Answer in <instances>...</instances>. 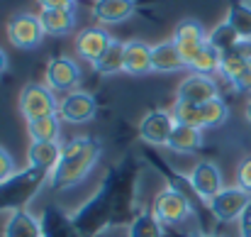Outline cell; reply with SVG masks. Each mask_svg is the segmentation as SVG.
I'll list each match as a JSON object with an SVG mask.
<instances>
[{"label":"cell","instance_id":"6da1fadb","mask_svg":"<svg viewBox=\"0 0 251 237\" xmlns=\"http://www.w3.org/2000/svg\"><path fill=\"white\" fill-rule=\"evenodd\" d=\"M102 154V145L95 137H76L69 145H64V152L59 157V164L54 166L49 176V186L54 191H66L81 183L93 171L98 159Z\"/></svg>","mask_w":251,"mask_h":237},{"label":"cell","instance_id":"7a4b0ae2","mask_svg":"<svg viewBox=\"0 0 251 237\" xmlns=\"http://www.w3.org/2000/svg\"><path fill=\"white\" fill-rule=\"evenodd\" d=\"M117 178H120L117 171H112L107 176V181L95 191V196L74 213V225L83 237L98 235L112 218V210L117 203Z\"/></svg>","mask_w":251,"mask_h":237},{"label":"cell","instance_id":"3957f363","mask_svg":"<svg viewBox=\"0 0 251 237\" xmlns=\"http://www.w3.org/2000/svg\"><path fill=\"white\" fill-rule=\"evenodd\" d=\"M49 176L51 174L39 166H25L15 171L10 178L0 183V213H15V210L27 208V203L49 181Z\"/></svg>","mask_w":251,"mask_h":237},{"label":"cell","instance_id":"277c9868","mask_svg":"<svg viewBox=\"0 0 251 237\" xmlns=\"http://www.w3.org/2000/svg\"><path fill=\"white\" fill-rule=\"evenodd\" d=\"M44 27L39 15L32 12H17L7 20V39L17 49H37L44 39Z\"/></svg>","mask_w":251,"mask_h":237},{"label":"cell","instance_id":"5b68a950","mask_svg":"<svg viewBox=\"0 0 251 237\" xmlns=\"http://www.w3.org/2000/svg\"><path fill=\"white\" fill-rule=\"evenodd\" d=\"M20 113L25 115V120H34V118H42V115L59 113L56 93L49 86H44V83L25 86L22 93H20Z\"/></svg>","mask_w":251,"mask_h":237},{"label":"cell","instance_id":"8992f818","mask_svg":"<svg viewBox=\"0 0 251 237\" xmlns=\"http://www.w3.org/2000/svg\"><path fill=\"white\" fill-rule=\"evenodd\" d=\"M249 203H251V193H247L239 186H227V188H222L207 203V208H210V213H212L215 220H220V223H234V220L242 218V213L247 210Z\"/></svg>","mask_w":251,"mask_h":237},{"label":"cell","instance_id":"52a82bcc","mask_svg":"<svg viewBox=\"0 0 251 237\" xmlns=\"http://www.w3.org/2000/svg\"><path fill=\"white\" fill-rule=\"evenodd\" d=\"M151 210H154V215H156L164 225H178V223H183V220L190 218L193 203H190V198H188L185 193H180V191L166 186L161 193H156Z\"/></svg>","mask_w":251,"mask_h":237},{"label":"cell","instance_id":"ba28073f","mask_svg":"<svg viewBox=\"0 0 251 237\" xmlns=\"http://www.w3.org/2000/svg\"><path fill=\"white\" fill-rule=\"evenodd\" d=\"M81 83V69L71 57H51L47 64V86L54 93H74Z\"/></svg>","mask_w":251,"mask_h":237},{"label":"cell","instance_id":"9c48e42d","mask_svg":"<svg viewBox=\"0 0 251 237\" xmlns=\"http://www.w3.org/2000/svg\"><path fill=\"white\" fill-rule=\"evenodd\" d=\"M188 181H190V186H193L195 198L202 201V203H210V201L225 188V186H222V171H220V166L212 164V161H198V164L190 169Z\"/></svg>","mask_w":251,"mask_h":237},{"label":"cell","instance_id":"30bf717a","mask_svg":"<svg viewBox=\"0 0 251 237\" xmlns=\"http://www.w3.org/2000/svg\"><path fill=\"white\" fill-rule=\"evenodd\" d=\"M176 130V120L171 110H149L139 122V137L154 147H168V140Z\"/></svg>","mask_w":251,"mask_h":237},{"label":"cell","instance_id":"8fae6325","mask_svg":"<svg viewBox=\"0 0 251 237\" xmlns=\"http://www.w3.org/2000/svg\"><path fill=\"white\" fill-rule=\"evenodd\" d=\"M98 113V103L90 93L85 90H74V93H66L61 100H59V118L64 122H71V125H83L88 120H93Z\"/></svg>","mask_w":251,"mask_h":237},{"label":"cell","instance_id":"7c38bea8","mask_svg":"<svg viewBox=\"0 0 251 237\" xmlns=\"http://www.w3.org/2000/svg\"><path fill=\"white\" fill-rule=\"evenodd\" d=\"M173 44L178 47V52H180V57H183V61H185V66L195 59V54L207 44V34H205V30H202V25L198 22V20H183V22H178V27L173 30Z\"/></svg>","mask_w":251,"mask_h":237},{"label":"cell","instance_id":"4fadbf2b","mask_svg":"<svg viewBox=\"0 0 251 237\" xmlns=\"http://www.w3.org/2000/svg\"><path fill=\"white\" fill-rule=\"evenodd\" d=\"M220 95V88L212 76H200V74H193L178 86V95L176 100L180 103H190V105H205L207 100L217 98Z\"/></svg>","mask_w":251,"mask_h":237},{"label":"cell","instance_id":"5bb4252c","mask_svg":"<svg viewBox=\"0 0 251 237\" xmlns=\"http://www.w3.org/2000/svg\"><path fill=\"white\" fill-rule=\"evenodd\" d=\"M112 39L115 37L107 30H102V27H88L83 32H78V37H76V52L88 64H95L107 52V47L112 44Z\"/></svg>","mask_w":251,"mask_h":237},{"label":"cell","instance_id":"9a60e30c","mask_svg":"<svg viewBox=\"0 0 251 237\" xmlns=\"http://www.w3.org/2000/svg\"><path fill=\"white\" fill-rule=\"evenodd\" d=\"M151 71H154L151 47L147 42H139V39L125 42V74H129V76H147Z\"/></svg>","mask_w":251,"mask_h":237},{"label":"cell","instance_id":"2e32d148","mask_svg":"<svg viewBox=\"0 0 251 237\" xmlns=\"http://www.w3.org/2000/svg\"><path fill=\"white\" fill-rule=\"evenodd\" d=\"M137 10L134 0H95L93 2V17L102 25H120L129 20Z\"/></svg>","mask_w":251,"mask_h":237},{"label":"cell","instance_id":"e0dca14e","mask_svg":"<svg viewBox=\"0 0 251 237\" xmlns=\"http://www.w3.org/2000/svg\"><path fill=\"white\" fill-rule=\"evenodd\" d=\"M39 220H42V237H83L76 230L74 218L64 215V210L56 206H49Z\"/></svg>","mask_w":251,"mask_h":237},{"label":"cell","instance_id":"ac0fdd59","mask_svg":"<svg viewBox=\"0 0 251 237\" xmlns=\"http://www.w3.org/2000/svg\"><path fill=\"white\" fill-rule=\"evenodd\" d=\"M39 20H42L44 32L51 37H64V34L74 32V27H76V12L64 10V7H44L39 12Z\"/></svg>","mask_w":251,"mask_h":237},{"label":"cell","instance_id":"d6986e66","mask_svg":"<svg viewBox=\"0 0 251 237\" xmlns=\"http://www.w3.org/2000/svg\"><path fill=\"white\" fill-rule=\"evenodd\" d=\"M2 237H42V220L27 208L10 213Z\"/></svg>","mask_w":251,"mask_h":237},{"label":"cell","instance_id":"ffe728a7","mask_svg":"<svg viewBox=\"0 0 251 237\" xmlns=\"http://www.w3.org/2000/svg\"><path fill=\"white\" fill-rule=\"evenodd\" d=\"M151 64H154L156 74H176L180 69H188L180 52H178V47L173 44V39L151 47Z\"/></svg>","mask_w":251,"mask_h":237},{"label":"cell","instance_id":"44dd1931","mask_svg":"<svg viewBox=\"0 0 251 237\" xmlns=\"http://www.w3.org/2000/svg\"><path fill=\"white\" fill-rule=\"evenodd\" d=\"M202 147V130L200 127H190V125H176L171 140H168V149L176 154H193Z\"/></svg>","mask_w":251,"mask_h":237},{"label":"cell","instance_id":"7402d4cb","mask_svg":"<svg viewBox=\"0 0 251 237\" xmlns=\"http://www.w3.org/2000/svg\"><path fill=\"white\" fill-rule=\"evenodd\" d=\"M27 132H29L32 142H59V135H61V118H59V113L27 120Z\"/></svg>","mask_w":251,"mask_h":237},{"label":"cell","instance_id":"603a6c76","mask_svg":"<svg viewBox=\"0 0 251 237\" xmlns=\"http://www.w3.org/2000/svg\"><path fill=\"white\" fill-rule=\"evenodd\" d=\"M225 22L237 32V37L242 39V44H249L251 42V2H244V0L232 2L229 10H227Z\"/></svg>","mask_w":251,"mask_h":237},{"label":"cell","instance_id":"cb8c5ba5","mask_svg":"<svg viewBox=\"0 0 251 237\" xmlns=\"http://www.w3.org/2000/svg\"><path fill=\"white\" fill-rule=\"evenodd\" d=\"M61 152H64V147L59 142H32L29 149H27L29 166H39V169H47L51 174L54 166L59 164Z\"/></svg>","mask_w":251,"mask_h":237},{"label":"cell","instance_id":"d4e9b609","mask_svg":"<svg viewBox=\"0 0 251 237\" xmlns=\"http://www.w3.org/2000/svg\"><path fill=\"white\" fill-rule=\"evenodd\" d=\"M95 74L100 76H115L120 71H125V42L112 39V44L107 47V52L93 64Z\"/></svg>","mask_w":251,"mask_h":237},{"label":"cell","instance_id":"484cf974","mask_svg":"<svg viewBox=\"0 0 251 237\" xmlns=\"http://www.w3.org/2000/svg\"><path fill=\"white\" fill-rule=\"evenodd\" d=\"M164 223L154 215V210H142L127 228V237H164Z\"/></svg>","mask_w":251,"mask_h":237},{"label":"cell","instance_id":"4316f807","mask_svg":"<svg viewBox=\"0 0 251 237\" xmlns=\"http://www.w3.org/2000/svg\"><path fill=\"white\" fill-rule=\"evenodd\" d=\"M220 64H222V54H220L215 47L205 44V47L195 54V59L188 64V69H190L193 74H200V76H212V74L220 71Z\"/></svg>","mask_w":251,"mask_h":237},{"label":"cell","instance_id":"83f0119b","mask_svg":"<svg viewBox=\"0 0 251 237\" xmlns=\"http://www.w3.org/2000/svg\"><path fill=\"white\" fill-rule=\"evenodd\" d=\"M200 118H202V130L205 127H220V125H225L229 120V108L217 95V98L207 100L205 105H200Z\"/></svg>","mask_w":251,"mask_h":237},{"label":"cell","instance_id":"f1b7e54d","mask_svg":"<svg viewBox=\"0 0 251 237\" xmlns=\"http://www.w3.org/2000/svg\"><path fill=\"white\" fill-rule=\"evenodd\" d=\"M207 44L215 47L220 54H227V52L237 49V47L242 44V39L237 37V32H234L227 22H222V25H217V27L207 34Z\"/></svg>","mask_w":251,"mask_h":237},{"label":"cell","instance_id":"f546056e","mask_svg":"<svg viewBox=\"0 0 251 237\" xmlns=\"http://www.w3.org/2000/svg\"><path fill=\"white\" fill-rule=\"evenodd\" d=\"M251 54H244L239 47L237 49H232V52H227V54H222V64H220V74L225 76V79L232 81L237 79L239 74H242V69L247 66V61H249Z\"/></svg>","mask_w":251,"mask_h":237},{"label":"cell","instance_id":"4dcf8cb0","mask_svg":"<svg viewBox=\"0 0 251 237\" xmlns=\"http://www.w3.org/2000/svg\"><path fill=\"white\" fill-rule=\"evenodd\" d=\"M173 120L176 125H190V127H200L202 130V118H200V105H190V103H180L176 100L173 108Z\"/></svg>","mask_w":251,"mask_h":237},{"label":"cell","instance_id":"1f68e13d","mask_svg":"<svg viewBox=\"0 0 251 237\" xmlns=\"http://www.w3.org/2000/svg\"><path fill=\"white\" fill-rule=\"evenodd\" d=\"M15 171H17V166H15L12 154H10L5 147H0V183H2L5 178H10Z\"/></svg>","mask_w":251,"mask_h":237},{"label":"cell","instance_id":"d6a6232c","mask_svg":"<svg viewBox=\"0 0 251 237\" xmlns=\"http://www.w3.org/2000/svg\"><path fill=\"white\" fill-rule=\"evenodd\" d=\"M237 186L244 188L247 193H251V157H247L239 164V171H237Z\"/></svg>","mask_w":251,"mask_h":237},{"label":"cell","instance_id":"836d02e7","mask_svg":"<svg viewBox=\"0 0 251 237\" xmlns=\"http://www.w3.org/2000/svg\"><path fill=\"white\" fill-rule=\"evenodd\" d=\"M232 86L239 93H251V57H249V61H247V66L242 69V74L232 81Z\"/></svg>","mask_w":251,"mask_h":237},{"label":"cell","instance_id":"e575fe53","mask_svg":"<svg viewBox=\"0 0 251 237\" xmlns=\"http://www.w3.org/2000/svg\"><path fill=\"white\" fill-rule=\"evenodd\" d=\"M237 223H239V237H251V203L247 206V210L242 213V218Z\"/></svg>","mask_w":251,"mask_h":237},{"label":"cell","instance_id":"d590c367","mask_svg":"<svg viewBox=\"0 0 251 237\" xmlns=\"http://www.w3.org/2000/svg\"><path fill=\"white\" fill-rule=\"evenodd\" d=\"M39 7H64V10H74V0H37Z\"/></svg>","mask_w":251,"mask_h":237},{"label":"cell","instance_id":"8d00e7d4","mask_svg":"<svg viewBox=\"0 0 251 237\" xmlns=\"http://www.w3.org/2000/svg\"><path fill=\"white\" fill-rule=\"evenodd\" d=\"M168 237H217V235H205V233H171Z\"/></svg>","mask_w":251,"mask_h":237},{"label":"cell","instance_id":"74e56055","mask_svg":"<svg viewBox=\"0 0 251 237\" xmlns=\"http://www.w3.org/2000/svg\"><path fill=\"white\" fill-rule=\"evenodd\" d=\"M5 69H7V57H5V52L0 49V76L5 74Z\"/></svg>","mask_w":251,"mask_h":237},{"label":"cell","instance_id":"f35d334b","mask_svg":"<svg viewBox=\"0 0 251 237\" xmlns=\"http://www.w3.org/2000/svg\"><path fill=\"white\" fill-rule=\"evenodd\" d=\"M244 115H247V120L251 122V98L247 100V108H244Z\"/></svg>","mask_w":251,"mask_h":237},{"label":"cell","instance_id":"ab89813d","mask_svg":"<svg viewBox=\"0 0 251 237\" xmlns=\"http://www.w3.org/2000/svg\"><path fill=\"white\" fill-rule=\"evenodd\" d=\"M74 2H76V0H74Z\"/></svg>","mask_w":251,"mask_h":237}]
</instances>
